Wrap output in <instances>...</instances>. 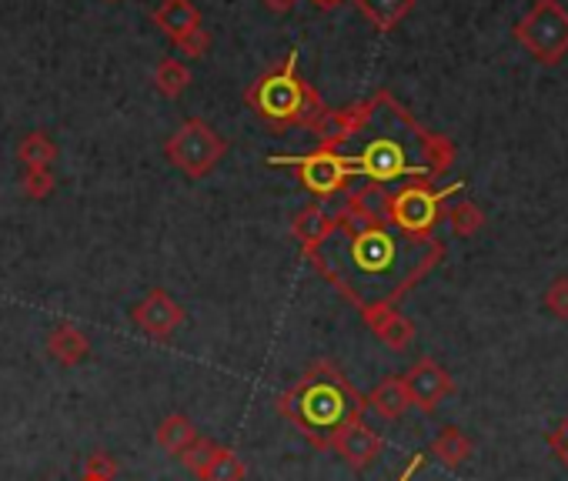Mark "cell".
Returning a JSON list of instances; mask_svg holds the SVG:
<instances>
[{
  "instance_id": "d6986e66",
  "label": "cell",
  "mask_w": 568,
  "mask_h": 481,
  "mask_svg": "<svg viewBox=\"0 0 568 481\" xmlns=\"http://www.w3.org/2000/svg\"><path fill=\"white\" fill-rule=\"evenodd\" d=\"M17 161L24 164V170H51L58 161V144L43 130H30L17 144Z\"/></svg>"
},
{
  "instance_id": "9a60e30c",
  "label": "cell",
  "mask_w": 568,
  "mask_h": 481,
  "mask_svg": "<svg viewBox=\"0 0 568 481\" xmlns=\"http://www.w3.org/2000/svg\"><path fill=\"white\" fill-rule=\"evenodd\" d=\"M87 352H91V341H87V334L71 325V321H61L58 328H51L48 334V355L64 365V368H74L87 358Z\"/></svg>"
},
{
  "instance_id": "ffe728a7",
  "label": "cell",
  "mask_w": 568,
  "mask_h": 481,
  "mask_svg": "<svg viewBox=\"0 0 568 481\" xmlns=\"http://www.w3.org/2000/svg\"><path fill=\"white\" fill-rule=\"evenodd\" d=\"M434 458H439L445 468H458V465H465L468 458H471V439L462 431V428H455V425H449V428H442L439 431V439L431 442V448H428Z\"/></svg>"
},
{
  "instance_id": "3957f363",
  "label": "cell",
  "mask_w": 568,
  "mask_h": 481,
  "mask_svg": "<svg viewBox=\"0 0 568 481\" xmlns=\"http://www.w3.org/2000/svg\"><path fill=\"white\" fill-rule=\"evenodd\" d=\"M278 412L298 425V431L315 448H328L331 434L348 421L365 418L368 405L365 395H358L355 384L331 362H315L288 391H281Z\"/></svg>"
},
{
  "instance_id": "ba28073f",
  "label": "cell",
  "mask_w": 568,
  "mask_h": 481,
  "mask_svg": "<svg viewBox=\"0 0 568 481\" xmlns=\"http://www.w3.org/2000/svg\"><path fill=\"white\" fill-rule=\"evenodd\" d=\"M268 164L272 167H291L298 174L301 188L312 191L318 201L335 198V194L352 188V174H348V164L335 151H328V148H315L312 154H298V157L275 154V157H268Z\"/></svg>"
},
{
  "instance_id": "f546056e",
  "label": "cell",
  "mask_w": 568,
  "mask_h": 481,
  "mask_svg": "<svg viewBox=\"0 0 568 481\" xmlns=\"http://www.w3.org/2000/svg\"><path fill=\"white\" fill-rule=\"evenodd\" d=\"M294 4H298V0H265V8H268L272 14H288Z\"/></svg>"
},
{
  "instance_id": "8992f818",
  "label": "cell",
  "mask_w": 568,
  "mask_h": 481,
  "mask_svg": "<svg viewBox=\"0 0 568 481\" xmlns=\"http://www.w3.org/2000/svg\"><path fill=\"white\" fill-rule=\"evenodd\" d=\"M228 154V141L217 135V130L201 121V117H191L185 121L174 135L164 141V157L178 167L185 178L191 181H201L207 174L222 164V157Z\"/></svg>"
},
{
  "instance_id": "1f68e13d",
  "label": "cell",
  "mask_w": 568,
  "mask_h": 481,
  "mask_svg": "<svg viewBox=\"0 0 568 481\" xmlns=\"http://www.w3.org/2000/svg\"><path fill=\"white\" fill-rule=\"evenodd\" d=\"M108 4H117V0H108Z\"/></svg>"
},
{
  "instance_id": "7402d4cb",
  "label": "cell",
  "mask_w": 568,
  "mask_h": 481,
  "mask_svg": "<svg viewBox=\"0 0 568 481\" xmlns=\"http://www.w3.org/2000/svg\"><path fill=\"white\" fill-rule=\"evenodd\" d=\"M154 84H157V91L164 98H181L188 87H191V71L178 61V58H164L157 67H154Z\"/></svg>"
},
{
  "instance_id": "603a6c76",
  "label": "cell",
  "mask_w": 568,
  "mask_h": 481,
  "mask_svg": "<svg viewBox=\"0 0 568 481\" xmlns=\"http://www.w3.org/2000/svg\"><path fill=\"white\" fill-rule=\"evenodd\" d=\"M445 214H449V225H452V231H455V235H462V238L478 235V231H482V225H485V214H482V207L471 204V201H458V204H452Z\"/></svg>"
},
{
  "instance_id": "44dd1931",
  "label": "cell",
  "mask_w": 568,
  "mask_h": 481,
  "mask_svg": "<svg viewBox=\"0 0 568 481\" xmlns=\"http://www.w3.org/2000/svg\"><path fill=\"white\" fill-rule=\"evenodd\" d=\"M244 474H248V465L241 461V455L235 448L217 445L214 458L201 471V481H244Z\"/></svg>"
},
{
  "instance_id": "52a82bcc",
  "label": "cell",
  "mask_w": 568,
  "mask_h": 481,
  "mask_svg": "<svg viewBox=\"0 0 568 481\" xmlns=\"http://www.w3.org/2000/svg\"><path fill=\"white\" fill-rule=\"evenodd\" d=\"M518 43L542 64H558L568 54V11L558 0H535L515 27Z\"/></svg>"
},
{
  "instance_id": "4fadbf2b",
  "label": "cell",
  "mask_w": 568,
  "mask_h": 481,
  "mask_svg": "<svg viewBox=\"0 0 568 481\" xmlns=\"http://www.w3.org/2000/svg\"><path fill=\"white\" fill-rule=\"evenodd\" d=\"M331 231H335V217H331V211H328L321 201L304 204V207L294 214V221H291V235H294V241L301 244L304 254L315 251Z\"/></svg>"
},
{
  "instance_id": "2e32d148",
  "label": "cell",
  "mask_w": 568,
  "mask_h": 481,
  "mask_svg": "<svg viewBox=\"0 0 568 481\" xmlns=\"http://www.w3.org/2000/svg\"><path fill=\"white\" fill-rule=\"evenodd\" d=\"M365 405L375 415H381L384 421H399L412 408V398H408V388H405L402 378H384L371 388V395L365 398Z\"/></svg>"
},
{
  "instance_id": "7c38bea8",
  "label": "cell",
  "mask_w": 568,
  "mask_h": 481,
  "mask_svg": "<svg viewBox=\"0 0 568 481\" xmlns=\"http://www.w3.org/2000/svg\"><path fill=\"white\" fill-rule=\"evenodd\" d=\"M362 318L371 328V334L384 347H391V352H405V347L415 341V325H412V318H405L399 312V304H375V308L362 312Z\"/></svg>"
},
{
  "instance_id": "f1b7e54d",
  "label": "cell",
  "mask_w": 568,
  "mask_h": 481,
  "mask_svg": "<svg viewBox=\"0 0 568 481\" xmlns=\"http://www.w3.org/2000/svg\"><path fill=\"white\" fill-rule=\"evenodd\" d=\"M548 445H552V452L568 465V418L558 425V428H552V434H548Z\"/></svg>"
},
{
  "instance_id": "d4e9b609",
  "label": "cell",
  "mask_w": 568,
  "mask_h": 481,
  "mask_svg": "<svg viewBox=\"0 0 568 481\" xmlns=\"http://www.w3.org/2000/svg\"><path fill=\"white\" fill-rule=\"evenodd\" d=\"M214 448H217L214 442H207V439H201V434H198L194 445H191V448H185L178 461H181V465H185L191 474H198V478H201V471H204V468H207V461L214 458Z\"/></svg>"
},
{
  "instance_id": "83f0119b",
  "label": "cell",
  "mask_w": 568,
  "mask_h": 481,
  "mask_svg": "<svg viewBox=\"0 0 568 481\" xmlns=\"http://www.w3.org/2000/svg\"><path fill=\"white\" fill-rule=\"evenodd\" d=\"M181 54H188V58H204L207 54V48H211V34L201 27V30H194V34H188L185 40H178L174 43Z\"/></svg>"
},
{
  "instance_id": "ac0fdd59",
  "label": "cell",
  "mask_w": 568,
  "mask_h": 481,
  "mask_svg": "<svg viewBox=\"0 0 568 481\" xmlns=\"http://www.w3.org/2000/svg\"><path fill=\"white\" fill-rule=\"evenodd\" d=\"M154 439H157V445H161L167 455L181 458V452L194 445V439H198V428H194V421H191V418H185V415H167V418L157 425Z\"/></svg>"
},
{
  "instance_id": "cb8c5ba5",
  "label": "cell",
  "mask_w": 568,
  "mask_h": 481,
  "mask_svg": "<svg viewBox=\"0 0 568 481\" xmlns=\"http://www.w3.org/2000/svg\"><path fill=\"white\" fill-rule=\"evenodd\" d=\"M54 170H24V178H21V191L24 198L30 201H48L54 194Z\"/></svg>"
},
{
  "instance_id": "5bb4252c",
  "label": "cell",
  "mask_w": 568,
  "mask_h": 481,
  "mask_svg": "<svg viewBox=\"0 0 568 481\" xmlns=\"http://www.w3.org/2000/svg\"><path fill=\"white\" fill-rule=\"evenodd\" d=\"M154 24L161 27V34H167L174 43L185 40L188 34L201 30L204 21H201V11L191 4V0H161V8L151 14Z\"/></svg>"
},
{
  "instance_id": "30bf717a",
  "label": "cell",
  "mask_w": 568,
  "mask_h": 481,
  "mask_svg": "<svg viewBox=\"0 0 568 481\" xmlns=\"http://www.w3.org/2000/svg\"><path fill=\"white\" fill-rule=\"evenodd\" d=\"M381 434L365 421V418H355V421H348L341 425L331 439H328V448L335 455H341L344 465H352L355 471L368 468L378 455H381Z\"/></svg>"
},
{
  "instance_id": "4316f807",
  "label": "cell",
  "mask_w": 568,
  "mask_h": 481,
  "mask_svg": "<svg viewBox=\"0 0 568 481\" xmlns=\"http://www.w3.org/2000/svg\"><path fill=\"white\" fill-rule=\"evenodd\" d=\"M545 308H548L555 318L568 321V275H558V278L545 288Z\"/></svg>"
},
{
  "instance_id": "277c9868",
  "label": "cell",
  "mask_w": 568,
  "mask_h": 481,
  "mask_svg": "<svg viewBox=\"0 0 568 481\" xmlns=\"http://www.w3.org/2000/svg\"><path fill=\"white\" fill-rule=\"evenodd\" d=\"M244 104L275 127H315L325 117V101L315 87L298 74V48L288 51L285 64L272 74H261L248 91Z\"/></svg>"
},
{
  "instance_id": "5b68a950",
  "label": "cell",
  "mask_w": 568,
  "mask_h": 481,
  "mask_svg": "<svg viewBox=\"0 0 568 481\" xmlns=\"http://www.w3.org/2000/svg\"><path fill=\"white\" fill-rule=\"evenodd\" d=\"M462 185L452 188H431V181H408L388 191L384 201V221L415 238H431L434 225H439L445 201L458 191Z\"/></svg>"
},
{
  "instance_id": "4dcf8cb0",
  "label": "cell",
  "mask_w": 568,
  "mask_h": 481,
  "mask_svg": "<svg viewBox=\"0 0 568 481\" xmlns=\"http://www.w3.org/2000/svg\"><path fill=\"white\" fill-rule=\"evenodd\" d=\"M312 4H318V8H325V11H335V8L344 4V0H312Z\"/></svg>"
},
{
  "instance_id": "9c48e42d",
  "label": "cell",
  "mask_w": 568,
  "mask_h": 481,
  "mask_svg": "<svg viewBox=\"0 0 568 481\" xmlns=\"http://www.w3.org/2000/svg\"><path fill=\"white\" fill-rule=\"evenodd\" d=\"M405 388H408V398H412V408L431 415L439 408L452 391H455V381L452 375L434 362V358H418L408 371H405Z\"/></svg>"
},
{
  "instance_id": "e0dca14e",
  "label": "cell",
  "mask_w": 568,
  "mask_h": 481,
  "mask_svg": "<svg viewBox=\"0 0 568 481\" xmlns=\"http://www.w3.org/2000/svg\"><path fill=\"white\" fill-rule=\"evenodd\" d=\"M362 17L378 30H395L415 8V0H355Z\"/></svg>"
},
{
  "instance_id": "7a4b0ae2",
  "label": "cell",
  "mask_w": 568,
  "mask_h": 481,
  "mask_svg": "<svg viewBox=\"0 0 568 481\" xmlns=\"http://www.w3.org/2000/svg\"><path fill=\"white\" fill-rule=\"evenodd\" d=\"M358 312L375 304H399L445 257L442 241L415 238L388 221L368 225L365 231H335L304 254Z\"/></svg>"
},
{
  "instance_id": "8fae6325",
  "label": "cell",
  "mask_w": 568,
  "mask_h": 481,
  "mask_svg": "<svg viewBox=\"0 0 568 481\" xmlns=\"http://www.w3.org/2000/svg\"><path fill=\"white\" fill-rule=\"evenodd\" d=\"M130 318H135V325L148 334V338H171L174 331H178L185 325V308L178 301H174L164 288H154L148 291L138 304L135 312H130Z\"/></svg>"
},
{
  "instance_id": "6da1fadb",
  "label": "cell",
  "mask_w": 568,
  "mask_h": 481,
  "mask_svg": "<svg viewBox=\"0 0 568 481\" xmlns=\"http://www.w3.org/2000/svg\"><path fill=\"white\" fill-rule=\"evenodd\" d=\"M318 148L335 151L352 174V185L399 188L408 181H434L449 170L455 148L428 130L395 101L378 91L375 98L325 111L312 127Z\"/></svg>"
},
{
  "instance_id": "484cf974",
  "label": "cell",
  "mask_w": 568,
  "mask_h": 481,
  "mask_svg": "<svg viewBox=\"0 0 568 481\" xmlns=\"http://www.w3.org/2000/svg\"><path fill=\"white\" fill-rule=\"evenodd\" d=\"M117 471H121V465H117L114 455L94 452L91 458H87V465H84V481H114Z\"/></svg>"
}]
</instances>
